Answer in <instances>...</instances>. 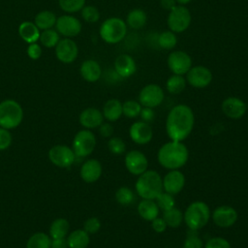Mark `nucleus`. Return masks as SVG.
Segmentation results:
<instances>
[{
	"instance_id": "nucleus-1",
	"label": "nucleus",
	"mask_w": 248,
	"mask_h": 248,
	"mask_svg": "<svg viewBox=\"0 0 248 248\" xmlns=\"http://www.w3.org/2000/svg\"><path fill=\"white\" fill-rule=\"evenodd\" d=\"M195 124L192 108L184 104L174 106L167 116L166 131L170 140L183 141L191 134Z\"/></svg>"
},
{
	"instance_id": "nucleus-2",
	"label": "nucleus",
	"mask_w": 248,
	"mask_h": 248,
	"mask_svg": "<svg viewBox=\"0 0 248 248\" xmlns=\"http://www.w3.org/2000/svg\"><path fill=\"white\" fill-rule=\"evenodd\" d=\"M189 151L182 141L170 140L163 144L158 150L159 164L168 170H179L188 161Z\"/></svg>"
},
{
	"instance_id": "nucleus-3",
	"label": "nucleus",
	"mask_w": 248,
	"mask_h": 248,
	"mask_svg": "<svg viewBox=\"0 0 248 248\" xmlns=\"http://www.w3.org/2000/svg\"><path fill=\"white\" fill-rule=\"evenodd\" d=\"M135 188L140 198L155 200L163 192L162 177L156 170H145L139 175Z\"/></svg>"
},
{
	"instance_id": "nucleus-4",
	"label": "nucleus",
	"mask_w": 248,
	"mask_h": 248,
	"mask_svg": "<svg viewBox=\"0 0 248 248\" xmlns=\"http://www.w3.org/2000/svg\"><path fill=\"white\" fill-rule=\"evenodd\" d=\"M209 218L210 209L205 202L201 201L190 203L183 213V221L192 231H197L204 227L208 223Z\"/></svg>"
},
{
	"instance_id": "nucleus-5",
	"label": "nucleus",
	"mask_w": 248,
	"mask_h": 248,
	"mask_svg": "<svg viewBox=\"0 0 248 248\" xmlns=\"http://www.w3.org/2000/svg\"><path fill=\"white\" fill-rule=\"evenodd\" d=\"M23 119V109L15 100L7 99L0 103V127L11 130L16 128Z\"/></svg>"
},
{
	"instance_id": "nucleus-6",
	"label": "nucleus",
	"mask_w": 248,
	"mask_h": 248,
	"mask_svg": "<svg viewBox=\"0 0 248 248\" xmlns=\"http://www.w3.org/2000/svg\"><path fill=\"white\" fill-rule=\"evenodd\" d=\"M127 34V24L119 17H109L100 26V36L108 44L114 45L121 42Z\"/></svg>"
},
{
	"instance_id": "nucleus-7",
	"label": "nucleus",
	"mask_w": 248,
	"mask_h": 248,
	"mask_svg": "<svg viewBox=\"0 0 248 248\" xmlns=\"http://www.w3.org/2000/svg\"><path fill=\"white\" fill-rule=\"evenodd\" d=\"M191 19L190 11L185 6L178 5L170 11L167 23L170 31L173 33H181L188 29Z\"/></svg>"
},
{
	"instance_id": "nucleus-8",
	"label": "nucleus",
	"mask_w": 248,
	"mask_h": 248,
	"mask_svg": "<svg viewBox=\"0 0 248 248\" xmlns=\"http://www.w3.org/2000/svg\"><path fill=\"white\" fill-rule=\"evenodd\" d=\"M96 146V138L94 134L88 130L78 131L73 140V150L78 157H86L90 155Z\"/></svg>"
},
{
	"instance_id": "nucleus-9",
	"label": "nucleus",
	"mask_w": 248,
	"mask_h": 248,
	"mask_svg": "<svg viewBox=\"0 0 248 248\" xmlns=\"http://www.w3.org/2000/svg\"><path fill=\"white\" fill-rule=\"evenodd\" d=\"M74 150L63 144L52 146L48 151V158L50 162L58 168H69L73 165L76 159Z\"/></svg>"
},
{
	"instance_id": "nucleus-10",
	"label": "nucleus",
	"mask_w": 248,
	"mask_h": 248,
	"mask_svg": "<svg viewBox=\"0 0 248 248\" xmlns=\"http://www.w3.org/2000/svg\"><path fill=\"white\" fill-rule=\"evenodd\" d=\"M165 98L164 90L155 83L145 85L139 94V103L147 108H156L162 104Z\"/></svg>"
},
{
	"instance_id": "nucleus-11",
	"label": "nucleus",
	"mask_w": 248,
	"mask_h": 248,
	"mask_svg": "<svg viewBox=\"0 0 248 248\" xmlns=\"http://www.w3.org/2000/svg\"><path fill=\"white\" fill-rule=\"evenodd\" d=\"M168 67L174 75L183 76L192 67V58L183 50H174L168 56Z\"/></svg>"
},
{
	"instance_id": "nucleus-12",
	"label": "nucleus",
	"mask_w": 248,
	"mask_h": 248,
	"mask_svg": "<svg viewBox=\"0 0 248 248\" xmlns=\"http://www.w3.org/2000/svg\"><path fill=\"white\" fill-rule=\"evenodd\" d=\"M213 76L211 71L204 66H195L186 74V81L195 88H204L212 81Z\"/></svg>"
},
{
	"instance_id": "nucleus-13",
	"label": "nucleus",
	"mask_w": 248,
	"mask_h": 248,
	"mask_svg": "<svg viewBox=\"0 0 248 248\" xmlns=\"http://www.w3.org/2000/svg\"><path fill=\"white\" fill-rule=\"evenodd\" d=\"M55 54L57 59L65 64L73 63L78 55V47L72 39H62L55 46Z\"/></svg>"
},
{
	"instance_id": "nucleus-14",
	"label": "nucleus",
	"mask_w": 248,
	"mask_h": 248,
	"mask_svg": "<svg viewBox=\"0 0 248 248\" xmlns=\"http://www.w3.org/2000/svg\"><path fill=\"white\" fill-rule=\"evenodd\" d=\"M125 167L134 175H140L147 170L148 161L146 156L139 150H131L126 153Z\"/></svg>"
},
{
	"instance_id": "nucleus-15",
	"label": "nucleus",
	"mask_w": 248,
	"mask_h": 248,
	"mask_svg": "<svg viewBox=\"0 0 248 248\" xmlns=\"http://www.w3.org/2000/svg\"><path fill=\"white\" fill-rule=\"evenodd\" d=\"M56 30L59 34L71 38L78 36L81 31L80 21L73 16H61L56 19Z\"/></svg>"
},
{
	"instance_id": "nucleus-16",
	"label": "nucleus",
	"mask_w": 248,
	"mask_h": 248,
	"mask_svg": "<svg viewBox=\"0 0 248 248\" xmlns=\"http://www.w3.org/2000/svg\"><path fill=\"white\" fill-rule=\"evenodd\" d=\"M236 210L230 205H220L212 213V220L220 228L232 227L237 220Z\"/></svg>"
},
{
	"instance_id": "nucleus-17",
	"label": "nucleus",
	"mask_w": 248,
	"mask_h": 248,
	"mask_svg": "<svg viewBox=\"0 0 248 248\" xmlns=\"http://www.w3.org/2000/svg\"><path fill=\"white\" fill-rule=\"evenodd\" d=\"M163 190L169 194L176 195L185 185V176L178 170H170L163 178Z\"/></svg>"
},
{
	"instance_id": "nucleus-18",
	"label": "nucleus",
	"mask_w": 248,
	"mask_h": 248,
	"mask_svg": "<svg viewBox=\"0 0 248 248\" xmlns=\"http://www.w3.org/2000/svg\"><path fill=\"white\" fill-rule=\"evenodd\" d=\"M221 108L227 117L239 119L245 114L247 106L244 101L237 97H228L222 102Z\"/></svg>"
},
{
	"instance_id": "nucleus-19",
	"label": "nucleus",
	"mask_w": 248,
	"mask_h": 248,
	"mask_svg": "<svg viewBox=\"0 0 248 248\" xmlns=\"http://www.w3.org/2000/svg\"><path fill=\"white\" fill-rule=\"evenodd\" d=\"M131 140L137 144H146L153 137V131L149 123L143 121L134 122L129 130Z\"/></svg>"
},
{
	"instance_id": "nucleus-20",
	"label": "nucleus",
	"mask_w": 248,
	"mask_h": 248,
	"mask_svg": "<svg viewBox=\"0 0 248 248\" xmlns=\"http://www.w3.org/2000/svg\"><path fill=\"white\" fill-rule=\"evenodd\" d=\"M114 70L118 77L127 78L132 77L137 71V64L134 58L128 54H121L114 61Z\"/></svg>"
},
{
	"instance_id": "nucleus-21",
	"label": "nucleus",
	"mask_w": 248,
	"mask_h": 248,
	"mask_svg": "<svg viewBox=\"0 0 248 248\" xmlns=\"http://www.w3.org/2000/svg\"><path fill=\"white\" fill-rule=\"evenodd\" d=\"M102 165L96 159H89L85 161L80 168V177L87 183L97 181L102 174Z\"/></svg>"
},
{
	"instance_id": "nucleus-22",
	"label": "nucleus",
	"mask_w": 248,
	"mask_h": 248,
	"mask_svg": "<svg viewBox=\"0 0 248 248\" xmlns=\"http://www.w3.org/2000/svg\"><path fill=\"white\" fill-rule=\"evenodd\" d=\"M78 120L81 126L89 130L99 127L104 121V115L98 108H87L80 112Z\"/></svg>"
},
{
	"instance_id": "nucleus-23",
	"label": "nucleus",
	"mask_w": 248,
	"mask_h": 248,
	"mask_svg": "<svg viewBox=\"0 0 248 248\" xmlns=\"http://www.w3.org/2000/svg\"><path fill=\"white\" fill-rule=\"evenodd\" d=\"M79 72L82 78L88 82L97 81L102 75V69L100 64L93 59H87L83 61L80 65Z\"/></svg>"
},
{
	"instance_id": "nucleus-24",
	"label": "nucleus",
	"mask_w": 248,
	"mask_h": 248,
	"mask_svg": "<svg viewBox=\"0 0 248 248\" xmlns=\"http://www.w3.org/2000/svg\"><path fill=\"white\" fill-rule=\"evenodd\" d=\"M40 29L36 26L34 22L31 21H23L18 26V34L20 38L28 43H36L40 38Z\"/></svg>"
},
{
	"instance_id": "nucleus-25",
	"label": "nucleus",
	"mask_w": 248,
	"mask_h": 248,
	"mask_svg": "<svg viewBox=\"0 0 248 248\" xmlns=\"http://www.w3.org/2000/svg\"><path fill=\"white\" fill-rule=\"evenodd\" d=\"M138 212L139 215L146 221H152L159 214V207L153 200L142 199L138 204Z\"/></svg>"
},
{
	"instance_id": "nucleus-26",
	"label": "nucleus",
	"mask_w": 248,
	"mask_h": 248,
	"mask_svg": "<svg viewBox=\"0 0 248 248\" xmlns=\"http://www.w3.org/2000/svg\"><path fill=\"white\" fill-rule=\"evenodd\" d=\"M104 117L110 121L114 122L120 118L122 113V103L117 99H109L108 100L104 107L102 111Z\"/></svg>"
},
{
	"instance_id": "nucleus-27",
	"label": "nucleus",
	"mask_w": 248,
	"mask_h": 248,
	"mask_svg": "<svg viewBox=\"0 0 248 248\" xmlns=\"http://www.w3.org/2000/svg\"><path fill=\"white\" fill-rule=\"evenodd\" d=\"M89 242V233L81 229L75 230L69 235H67L68 248H86Z\"/></svg>"
},
{
	"instance_id": "nucleus-28",
	"label": "nucleus",
	"mask_w": 248,
	"mask_h": 248,
	"mask_svg": "<svg viewBox=\"0 0 248 248\" xmlns=\"http://www.w3.org/2000/svg\"><path fill=\"white\" fill-rule=\"evenodd\" d=\"M147 21V16L141 9H134L130 11L126 17V24L132 29L138 30L142 28Z\"/></svg>"
},
{
	"instance_id": "nucleus-29",
	"label": "nucleus",
	"mask_w": 248,
	"mask_h": 248,
	"mask_svg": "<svg viewBox=\"0 0 248 248\" xmlns=\"http://www.w3.org/2000/svg\"><path fill=\"white\" fill-rule=\"evenodd\" d=\"M70 224L65 218L55 219L49 227V236L51 239L66 237L69 233Z\"/></svg>"
},
{
	"instance_id": "nucleus-30",
	"label": "nucleus",
	"mask_w": 248,
	"mask_h": 248,
	"mask_svg": "<svg viewBox=\"0 0 248 248\" xmlns=\"http://www.w3.org/2000/svg\"><path fill=\"white\" fill-rule=\"evenodd\" d=\"M55 14L51 11H42L38 13L34 18V23L41 30L52 28L56 23Z\"/></svg>"
},
{
	"instance_id": "nucleus-31",
	"label": "nucleus",
	"mask_w": 248,
	"mask_h": 248,
	"mask_svg": "<svg viewBox=\"0 0 248 248\" xmlns=\"http://www.w3.org/2000/svg\"><path fill=\"white\" fill-rule=\"evenodd\" d=\"M51 237L45 232L32 234L26 243V248H50Z\"/></svg>"
},
{
	"instance_id": "nucleus-32",
	"label": "nucleus",
	"mask_w": 248,
	"mask_h": 248,
	"mask_svg": "<svg viewBox=\"0 0 248 248\" xmlns=\"http://www.w3.org/2000/svg\"><path fill=\"white\" fill-rule=\"evenodd\" d=\"M186 82V79L182 76L173 74L167 79L166 88L170 94H179L185 89Z\"/></svg>"
},
{
	"instance_id": "nucleus-33",
	"label": "nucleus",
	"mask_w": 248,
	"mask_h": 248,
	"mask_svg": "<svg viewBox=\"0 0 248 248\" xmlns=\"http://www.w3.org/2000/svg\"><path fill=\"white\" fill-rule=\"evenodd\" d=\"M167 226L170 228H178L183 221V213L180 209L173 207L170 210L164 211L163 217Z\"/></svg>"
},
{
	"instance_id": "nucleus-34",
	"label": "nucleus",
	"mask_w": 248,
	"mask_h": 248,
	"mask_svg": "<svg viewBox=\"0 0 248 248\" xmlns=\"http://www.w3.org/2000/svg\"><path fill=\"white\" fill-rule=\"evenodd\" d=\"M39 40L44 46L48 47V48L56 46V45L60 41L58 32L51 28L44 30L42 33H40Z\"/></svg>"
},
{
	"instance_id": "nucleus-35",
	"label": "nucleus",
	"mask_w": 248,
	"mask_h": 248,
	"mask_svg": "<svg viewBox=\"0 0 248 248\" xmlns=\"http://www.w3.org/2000/svg\"><path fill=\"white\" fill-rule=\"evenodd\" d=\"M158 44L163 49H171L177 44V37L170 30L163 31L158 37Z\"/></svg>"
},
{
	"instance_id": "nucleus-36",
	"label": "nucleus",
	"mask_w": 248,
	"mask_h": 248,
	"mask_svg": "<svg viewBox=\"0 0 248 248\" xmlns=\"http://www.w3.org/2000/svg\"><path fill=\"white\" fill-rule=\"evenodd\" d=\"M115 200L122 205H129L135 200L134 192L128 187H120L115 192Z\"/></svg>"
},
{
	"instance_id": "nucleus-37",
	"label": "nucleus",
	"mask_w": 248,
	"mask_h": 248,
	"mask_svg": "<svg viewBox=\"0 0 248 248\" xmlns=\"http://www.w3.org/2000/svg\"><path fill=\"white\" fill-rule=\"evenodd\" d=\"M156 203L159 207V209H162L163 211L170 210L174 207L175 201L173 198V195L169 194L167 192H161L157 197H156Z\"/></svg>"
},
{
	"instance_id": "nucleus-38",
	"label": "nucleus",
	"mask_w": 248,
	"mask_h": 248,
	"mask_svg": "<svg viewBox=\"0 0 248 248\" xmlns=\"http://www.w3.org/2000/svg\"><path fill=\"white\" fill-rule=\"evenodd\" d=\"M141 105L134 100L126 101L122 104V113L129 118H135L140 115Z\"/></svg>"
},
{
	"instance_id": "nucleus-39",
	"label": "nucleus",
	"mask_w": 248,
	"mask_h": 248,
	"mask_svg": "<svg viewBox=\"0 0 248 248\" xmlns=\"http://www.w3.org/2000/svg\"><path fill=\"white\" fill-rule=\"evenodd\" d=\"M58 4L66 13H77L85 6V0H58Z\"/></svg>"
},
{
	"instance_id": "nucleus-40",
	"label": "nucleus",
	"mask_w": 248,
	"mask_h": 248,
	"mask_svg": "<svg viewBox=\"0 0 248 248\" xmlns=\"http://www.w3.org/2000/svg\"><path fill=\"white\" fill-rule=\"evenodd\" d=\"M108 150L115 155H121L126 151V143L118 137H110L108 141Z\"/></svg>"
},
{
	"instance_id": "nucleus-41",
	"label": "nucleus",
	"mask_w": 248,
	"mask_h": 248,
	"mask_svg": "<svg viewBox=\"0 0 248 248\" xmlns=\"http://www.w3.org/2000/svg\"><path fill=\"white\" fill-rule=\"evenodd\" d=\"M81 16L88 23H95L100 18V13L95 6H84L81 9Z\"/></svg>"
},
{
	"instance_id": "nucleus-42",
	"label": "nucleus",
	"mask_w": 248,
	"mask_h": 248,
	"mask_svg": "<svg viewBox=\"0 0 248 248\" xmlns=\"http://www.w3.org/2000/svg\"><path fill=\"white\" fill-rule=\"evenodd\" d=\"M203 248H231V244L226 238L216 236L208 239Z\"/></svg>"
},
{
	"instance_id": "nucleus-43",
	"label": "nucleus",
	"mask_w": 248,
	"mask_h": 248,
	"mask_svg": "<svg viewBox=\"0 0 248 248\" xmlns=\"http://www.w3.org/2000/svg\"><path fill=\"white\" fill-rule=\"evenodd\" d=\"M101 228V222L97 217L88 218L83 224V230L87 233H95Z\"/></svg>"
},
{
	"instance_id": "nucleus-44",
	"label": "nucleus",
	"mask_w": 248,
	"mask_h": 248,
	"mask_svg": "<svg viewBox=\"0 0 248 248\" xmlns=\"http://www.w3.org/2000/svg\"><path fill=\"white\" fill-rule=\"evenodd\" d=\"M12 135L8 129L0 127V151L7 149L12 144Z\"/></svg>"
},
{
	"instance_id": "nucleus-45",
	"label": "nucleus",
	"mask_w": 248,
	"mask_h": 248,
	"mask_svg": "<svg viewBox=\"0 0 248 248\" xmlns=\"http://www.w3.org/2000/svg\"><path fill=\"white\" fill-rule=\"evenodd\" d=\"M202 247H203L202 240L196 234L188 235L183 245V248H202Z\"/></svg>"
},
{
	"instance_id": "nucleus-46",
	"label": "nucleus",
	"mask_w": 248,
	"mask_h": 248,
	"mask_svg": "<svg viewBox=\"0 0 248 248\" xmlns=\"http://www.w3.org/2000/svg\"><path fill=\"white\" fill-rule=\"evenodd\" d=\"M27 55L29 58L33 59V60H37L41 57L42 55V48L41 46L36 44V43H32L29 44L28 47H27Z\"/></svg>"
},
{
	"instance_id": "nucleus-47",
	"label": "nucleus",
	"mask_w": 248,
	"mask_h": 248,
	"mask_svg": "<svg viewBox=\"0 0 248 248\" xmlns=\"http://www.w3.org/2000/svg\"><path fill=\"white\" fill-rule=\"evenodd\" d=\"M140 116L141 118V121L146 122V123H150L155 118V112H154L152 108L143 107V108H141V110L140 112Z\"/></svg>"
},
{
	"instance_id": "nucleus-48",
	"label": "nucleus",
	"mask_w": 248,
	"mask_h": 248,
	"mask_svg": "<svg viewBox=\"0 0 248 248\" xmlns=\"http://www.w3.org/2000/svg\"><path fill=\"white\" fill-rule=\"evenodd\" d=\"M151 227L152 229L158 232V233H161V232H164L167 229V224L166 222L164 221L163 218H160V217H156L155 219H153L151 221Z\"/></svg>"
},
{
	"instance_id": "nucleus-49",
	"label": "nucleus",
	"mask_w": 248,
	"mask_h": 248,
	"mask_svg": "<svg viewBox=\"0 0 248 248\" xmlns=\"http://www.w3.org/2000/svg\"><path fill=\"white\" fill-rule=\"evenodd\" d=\"M99 132L104 138H110L113 134V127L109 123H102L99 126Z\"/></svg>"
},
{
	"instance_id": "nucleus-50",
	"label": "nucleus",
	"mask_w": 248,
	"mask_h": 248,
	"mask_svg": "<svg viewBox=\"0 0 248 248\" xmlns=\"http://www.w3.org/2000/svg\"><path fill=\"white\" fill-rule=\"evenodd\" d=\"M50 248H68L67 238H54L51 239V246Z\"/></svg>"
},
{
	"instance_id": "nucleus-51",
	"label": "nucleus",
	"mask_w": 248,
	"mask_h": 248,
	"mask_svg": "<svg viewBox=\"0 0 248 248\" xmlns=\"http://www.w3.org/2000/svg\"><path fill=\"white\" fill-rule=\"evenodd\" d=\"M160 5L164 10L170 11L172 8L176 6L175 0H160Z\"/></svg>"
},
{
	"instance_id": "nucleus-52",
	"label": "nucleus",
	"mask_w": 248,
	"mask_h": 248,
	"mask_svg": "<svg viewBox=\"0 0 248 248\" xmlns=\"http://www.w3.org/2000/svg\"><path fill=\"white\" fill-rule=\"evenodd\" d=\"M176 1V3H178L179 5H186V4H188V3H190L192 0H175Z\"/></svg>"
},
{
	"instance_id": "nucleus-53",
	"label": "nucleus",
	"mask_w": 248,
	"mask_h": 248,
	"mask_svg": "<svg viewBox=\"0 0 248 248\" xmlns=\"http://www.w3.org/2000/svg\"><path fill=\"white\" fill-rule=\"evenodd\" d=\"M182 248H183V247H182Z\"/></svg>"
}]
</instances>
